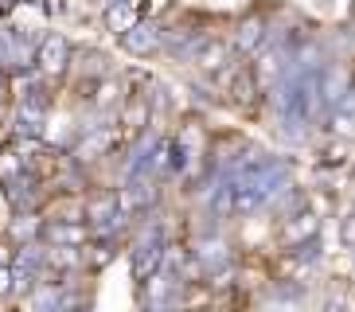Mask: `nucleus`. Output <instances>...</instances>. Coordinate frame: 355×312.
<instances>
[{"label": "nucleus", "mask_w": 355, "mask_h": 312, "mask_svg": "<svg viewBox=\"0 0 355 312\" xmlns=\"http://www.w3.org/2000/svg\"><path fill=\"white\" fill-rule=\"evenodd\" d=\"M105 24H110V31H117V35H129V31L141 24V16H137V8L129 0H121V4H114V8L105 12Z\"/></svg>", "instance_id": "3"}, {"label": "nucleus", "mask_w": 355, "mask_h": 312, "mask_svg": "<svg viewBox=\"0 0 355 312\" xmlns=\"http://www.w3.org/2000/svg\"><path fill=\"white\" fill-rule=\"evenodd\" d=\"M227 43H207V47H203V51H199V67H203V71H219L223 62H227Z\"/></svg>", "instance_id": "4"}, {"label": "nucleus", "mask_w": 355, "mask_h": 312, "mask_svg": "<svg viewBox=\"0 0 355 312\" xmlns=\"http://www.w3.org/2000/svg\"><path fill=\"white\" fill-rule=\"evenodd\" d=\"M40 67H43V74H55V78L67 71V40H63V35H51V40L43 43Z\"/></svg>", "instance_id": "2"}, {"label": "nucleus", "mask_w": 355, "mask_h": 312, "mask_svg": "<svg viewBox=\"0 0 355 312\" xmlns=\"http://www.w3.org/2000/svg\"><path fill=\"white\" fill-rule=\"evenodd\" d=\"M309 234H316V215H301V223H293L289 227V242L309 239Z\"/></svg>", "instance_id": "6"}, {"label": "nucleus", "mask_w": 355, "mask_h": 312, "mask_svg": "<svg viewBox=\"0 0 355 312\" xmlns=\"http://www.w3.org/2000/svg\"><path fill=\"white\" fill-rule=\"evenodd\" d=\"M344 242H347V246H355V215L344 223Z\"/></svg>", "instance_id": "9"}, {"label": "nucleus", "mask_w": 355, "mask_h": 312, "mask_svg": "<svg viewBox=\"0 0 355 312\" xmlns=\"http://www.w3.org/2000/svg\"><path fill=\"white\" fill-rule=\"evenodd\" d=\"M8 289H12V270L8 266H0V297H4Z\"/></svg>", "instance_id": "8"}, {"label": "nucleus", "mask_w": 355, "mask_h": 312, "mask_svg": "<svg viewBox=\"0 0 355 312\" xmlns=\"http://www.w3.org/2000/svg\"><path fill=\"white\" fill-rule=\"evenodd\" d=\"M114 94H117V86H114V83H105L102 94H98V105H110V102H114Z\"/></svg>", "instance_id": "7"}, {"label": "nucleus", "mask_w": 355, "mask_h": 312, "mask_svg": "<svg viewBox=\"0 0 355 312\" xmlns=\"http://www.w3.org/2000/svg\"><path fill=\"white\" fill-rule=\"evenodd\" d=\"M227 94H230V98H234L239 105L254 102V94H258V83H254V71H250V62H239V67H234V74H230V86H227Z\"/></svg>", "instance_id": "1"}, {"label": "nucleus", "mask_w": 355, "mask_h": 312, "mask_svg": "<svg viewBox=\"0 0 355 312\" xmlns=\"http://www.w3.org/2000/svg\"><path fill=\"white\" fill-rule=\"evenodd\" d=\"M47 239L51 242H86V227H74V223H67V227H51L47 230Z\"/></svg>", "instance_id": "5"}]
</instances>
